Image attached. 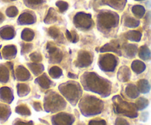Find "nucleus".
Instances as JSON below:
<instances>
[{
    "instance_id": "1",
    "label": "nucleus",
    "mask_w": 151,
    "mask_h": 125,
    "mask_svg": "<svg viewBox=\"0 0 151 125\" xmlns=\"http://www.w3.org/2000/svg\"><path fill=\"white\" fill-rule=\"evenodd\" d=\"M82 83L85 90L93 91L104 97L110 94L111 86L110 83L95 73H85L82 77Z\"/></svg>"
},
{
    "instance_id": "2",
    "label": "nucleus",
    "mask_w": 151,
    "mask_h": 125,
    "mask_svg": "<svg viewBox=\"0 0 151 125\" xmlns=\"http://www.w3.org/2000/svg\"><path fill=\"white\" fill-rule=\"evenodd\" d=\"M79 107L82 113L85 116H92L101 113L103 107V102L96 97L86 96L81 101Z\"/></svg>"
},
{
    "instance_id": "3",
    "label": "nucleus",
    "mask_w": 151,
    "mask_h": 125,
    "mask_svg": "<svg viewBox=\"0 0 151 125\" xmlns=\"http://www.w3.org/2000/svg\"><path fill=\"white\" fill-rule=\"evenodd\" d=\"M59 90L72 105L76 104L82 93L80 85L74 82H68L65 84L61 85L59 86Z\"/></svg>"
},
{
    "instance_id": "4",
    "label": "nucleus",
    "mask_w": 151,
    "mask_h": 125,
    "mask_svg": "<svg viewBox=\"0 0 151 125\" xmlns=\"http://www.w3.org/2000/svg\"><path fill=\"white\" fill-rule=\"evenodd\" d=\"M97 19H98L99 29L110 30L118 25L119 16L114 12L102 11L99 14Z\"/></svg>"
},
{
    "instance_id": "5",
    "label": "nucleus",
    "mask_w": 151,
    "mask_h": 125,
    "mask_svg": "<svg viewBox=\"0 0 151 125\" xmlns=\"http://www.w3.org/2000/svg\"><path fill=\"white\" fill-rule=\"evenodd\" d=\"M45 100V110L48 112H56L62 110L66 106L65 100L58 95L57 93L50 91Z\"/></svg>"
},
{
    "instance_id": "6",
    "label": "nucleus",
    "mask_w": 151,
    "mask_h": 125,
    "mask_svg": "<svg viewBox=\"0 0 151 125\" xmlns=\"http://www.w3.org/2000/svg\"><path fill=\"white\" fill-rule=\"evenodd\" d=\"M116 99V102H115V105H116L117 113H120L130 118L137 117V107L136 105L133 103H127L123 101L119 97H115Z\"/></svg>"
},
{
    "instance_id": "7",
    "label": "nucleus",
    "mask_w": 151,
    "mask_h": 125,
    "mask_svg": "<svg viewBox=\"0 0 151 125\" xmlns=\"http://www.w3.org/2000/svg\"><path fill=\"white\" fill-rule=\"evenodd\" d=\"M118 65V59L112 54H105L101 56L99 60V66L104 71H111L115 69Z\"/></svg>"
},
{
    "instance_id": "8",
    "label": "nucleus",
    "mask_w": 151,
    "mask_h": 125,
    "mask_svg": "<svg viewBox=\"0 0 151 125\" xmlns=\"http://www.w3.org/2000/svg\"><path fill=\"white\" fill-rule=\"evenodd\" d=\"M74 23L81 30H88L93 25L91 16L85 13H78L74 17Z\"/></svg>"
},
{
    "instance_id": "9",
    "label": "nucleus",
    "mask_w": 151,
    "mask_h": 125,
    "mask_svg": "<svg viewBox=\"0 0 151 125\" xmlns=\"http://www.w3.org/2000/svg\"><path fill=\"white\" fill-rule=\"evenodd\" d=\"M51 45L47 46V52L49 53V56H50V61L53 64H57L62 60V52L54 47V44H50Z\"/></svg>"
},
{
    "instance_id": "10",
    "label": "nucleus",
    "mask_w": 151,
    "mask_h": 125,
    "mask_svg": "<svg viewBox=\"0 0 151 125\" xmlns=\"http://www.w3.org/2000/svg\"><path fill=\"white\" fill-rule=\"evenodd\" d=\"M91 63H92V55L91 53L83 51L79 52L76 62L78 66L87 67L91 65Z\"/></svg>"
},
{
    "instance_id": "11",
    "label": "nucleus",
    "mask_w": 151,
    "mask_h": 125,
    "mask_svg": "<svg viewBox=\"0 0 151 125\" xmlns=\"http://www.w3.org/2000/svg\"><path fill=\"white\" fill-rule=\"evenodd\" d=\"M53 124H72L74 121V118L73 117L72 115L67 114V113H59V114L56 115L52 119Z\"/></svg>"
},
{
    "instance_id": "12",
    "label": "nucleus",
    "mask_w": 151,
    "mask_h": 125,
    "mask_svg": "<svg viewBox=\"0 0 151 125\" xmlns=\"http://www.w3.org/2000/svg\"><path fill=\"white\" fill-rule=\"evenodd\" d=\"M36 16L30 11H25L21 14L18 18V23L22 25L24 24H31L36 22Z\"/></svg>"
},
{
    "instance_id": "13",
    "label": "nucleus",
    "mask_w": 151,
    "mask_h": 125,
    "mask_svg": "<svg viewBox=\"0 0 151 125\" xmlns=\"http://www.w3.org/2000/svg\"><path fill=\"white\" fill-rule=\"evenodd\" d=\"M14 100L12 90L8 87H2L0 88V100L3 102L10 104Z\"/></svg>"
},
{
    "instance_id": "14",
    "label": "nucleus",
    "mask_w": 151,
    "mask_h": 125,
    "mask_svg": "<svg viewBox=\"0 0 151 125\" xmlns=\"http://www.w3.org/2000/svg\"><path fill=\"white\" fill-rule=\"evenodd\" d=\"M0 36L4 40H11L15 36V31L12 27L5 26L0 29Z\"/></svg>"
},
{
    "instance_id": "15",
    "label": "nucleus",
    "mask_w": 151,
    "mask_h": 125,
    "mask_svg": "<svg viewBox=\"0 0 151 125\" xmlns=\"http://www.w3.org/2000/svg\"><path fill=\"white\" fill-rule=\"evenodd\" d=\"M102 2L114 9L121 11L125 6L127 0H102Z\"/></svg>"
},
{
    "instance_id": "16",
    "label": "nucleus",
    "mask_w": 151,
    "mask_h": 125,
    "mask_svg": "<svg viewBox=\"0 0 151 125\" xmlns=\"http://www.w3.org/2000/svg\"><path fill=\"white\" fill-rule=\"evenodd\" d=\"M17 53V48H16L15 46L10 45V46H6L3 48L2 50V54H3V57H5L7 60H11L15 57L16 54Z\"/></svg>"
},
{
    "instance_id": "17",
    "label": "nucleus",
    "mask_w": 151,
    "mask_h": 125,
    "mask_svg": "<svg viewBox=\"0 0 151 125\" xmlns=\"http://www.w3.org/2000/svg\"><path fill=\"white\" fill-rule=\"evenodd\" d=\"M16 76L19 81H26L30 79V75L29 71L23 66H19L16 71Z\"/></svg>"
},
{
    "instance_id": "18",
    "label": "nucleus",
    "mask_w": 151,
    "mask_h": 125,
    "mask_svg": "<svg viewBox=\"0 0 151 125\" xmlns=\"http://www.w3.org/2000/svg\"><path fill=\"white\" fill-rule=\"evenodd\" d=\"M126 93L130 98L136 99V97H139V90L136 85L133 84H130L126 88Z\"/></svg>"
},
{
    "instance_id": "19",
    "label": "nucleus",
    "mask_w": 151,
    "mask_h": 125,
    "mask_svg": "<svg viewBox=\"0 0 151 125\" xmlns=\"http://www.w3.org/2000/svg\"><path fill=\"white\" fill-rule=\"evenodd\" d=\"M131 68L133 71L136 72V74H141V73H142L145 70L146 66H145V64H144L143 62L136 60L133 62V64L131 65Z\"/></svg>"
},
{
    "instance_id": "20",
    "label": "nucleus",
    "mask_w": 151,
    "mask_h": 125,
    "mask_svg": "<svg viewBox=\"0 0 151 125\" xmlns=\"http://www.w3.org/2000/svg\"><path fill=\"white\" fill-rule=\"evenodd\" d=\"M130 71L127 67H122L121 69L119 71L118 73V78L119 79L120 81L126 82L130 80Z\"/></svg>"
},
{
    "instance_id": "21",
    "label": "nucleus",
    "mask_w": 151,
    "mask_h": 125,
    "mask_svg": "<svg viewBox=\"0 0 151 125\" xmlns=\"http://www.w3.org/2000/svg\"><path fill=\"white\" fill-rule=\"evenodd\" d=\"M138 89L142 93H147L150 90V85L147 80H140L138 82Z\"/></svg>"
},
{
    "instance_id": "22",
    "label": "nucleus",
    "mask_w": 151,
    "mask_h": 125,
    "mask_svg": "<svg viewBox=\"0 0 151 125\" xmlns=\"http://www.w3.org/2000/svg\"><path fill=\"white\" fill-rule=\"evenodd\" d=\"M139 57L144 60H148L151 58V52L147 46H142L139 49Z\"/></svg>"
},
{
    "instance_id": "23",
    "label": "nucleus",
    "mask_w": 151,
    "mask_h": 125,
    "mask_svg": "<svg viewBox=\"0 0 151 125\" xmlns=\"http://www.w3.org/2000/svg\"><path fill=\"white\" fill-rule=\"evenodd\" d=\"M36 82L43 88H48L50 86V84H51V82L50 81L48 77L45 74H43L42 76L36 79Z\"/></svg>"
},
{
    "instance_id": "24",
    "label": "nucleus",
    "mask_w": 151,
    "mask_h": 125,
    "mask_svg": "<svg viewBox=\"0 0 151 125\" xmlns=\"http://www.w3.org/2000/svg\"><path fill=\"white\" fill-rule=\"evenodd\" d=\"M124 52H125V55L127 56V57L133 58L137 52V47L133 44H128L127 47H124Z\"/></svg>"
},
{
    "instance_id": "25",
    "label": "nucleus",
    "mask_w": 151,
    "mask_h": 125,
    "mask_svg": "<svg viewBox=\"0 0 151 125\" xmlns=\"http://www.w3.org/2000/svg\"><path fill=\"white\" fill-rule=\"evenodd\" d=\"M9 80V71L4 65H0V82L7 83Z\"/></svg>"
},
{
    "instance_id": "26",
    "label": "nucleus",
    "mask_w": 151,
    "mask_h": 125,
    "mask_svg": "<svg viewBox=\"0 0 151 125\" xmlns=\"http://www.w3.org/2000/svg\"><path fill=\"white\" fill-rule=\"evenodd\" d=\"M132 12L137 18H142L145 14V8L142 5H134L132 8Z\"/></svg>"
},
{
    "instance_id": "27",
    "label": "nucleus",
    "mask_w": 151,
    "mask_h": 125,
    "mask_svg": "<svg viewBox=\"0 0 151 125\" xmlns=\"http://www.w3.org/2000/svg\"><path fill=\"white\" fill-rule=\"evenodd\" d=\"M11 114L10 108L7 105H0V120L6 121Z\"/></svg>"
},
{
    "instance_id": "28",
    "label": "nucleus",
    "mask_w": 151,
    "mask_h": 125,
    "mask_svg": "<svg viewBox=\"0 0 151 125\" xmlns=\"http://www.w3.org/2000/svg\"><path fill=\"white\" fill-rule=\"evenodd\" d=\"M126 36H127V39L130 40V41L139 42L142 38V33L139 31L133 30V31H130V32H127L126 34Z\"/></svg>"
},
{
    "instance_id": "29",
    "label": "nucleus",
    "mask_w": 151,
    "mask_h": 125,
    "mask_svg": "<svg viewBox=\"0 0 151 125\" xmlns=\"http://www.w3.org/2000/svg\"><path fill=\"white\" fill-rule=\"evenodd\" d=\"M30 69H31V71H33V74L35 75H39L40 74H41L42 72V71L44 70V66H43L42 64H37V63H33V64H27Z\"/></svg>"
},
{
    "instance_id": "30",
    "label": "nucleus",
    "mask_w": 151,
    "mask_h": 125,
    "mask_svg": "<svg viewBox=\"0 0 151 125\" xmlns=\"http://www.w3.org/2000/svg\"><path fill=\"white\" fill-rule=\"evenodd\" d=\"M33 37H34V32L30 29H24L23 32H22V38L24 41H32Z\"/></svg>"
},
{
    "instance_id": "31",
    "label": "nucleus",
    "mask_w": 151,
    "mask_h": 125,
    "mask_svg": "<svg viewBox=\"0 0 151 125\" xmlns=\"http://www.w3.org/2000/svg\"><path fill=\"white\" fill-rule=\"evenodd\" d=\"M148 104H149V102H148L147 100H146L144 97H141L136 101V106L137 107L138 110H142L147 107Z\"/></svg>"
},
{
    "instance_id": "32",
    "label": "nucleus",
    "mask_w": 151,
    "mask_h": 125,
    "mask_svg": "<svg viewBox=\"0 0 151 125\" xmlns=\"http://www.w3.org/2000/svg\"><path fill=\"white\" fill-rule=\"evenodd\" d=\"M56 19H57V18H56V14L54 9L50 8L47 16H46L45 19V22L47 23V24H50L51 22H55Z\"/></svg>"
},
{
    "instance_id": "33",
    "label": "nucleus",
    "mask_w": 151,
    "mask_h": 125,
    "mask_svg": "<svg viewBox=\"0 0 151 125\" xmlns=\"http://www.w3.org/2000/svg\"><path fill=\"white\" fill-rule=\"evenodd\" d=\"M17 89H18V94L20 97L27 95V93L30 92V88L27 85L24 84H18L17 85Z\"/></svg>"
},
{
    "instance_id": "34",
    "label": "nucleus",
    "mask_w": 151,
    "mask_h": 125,
    "mask_svg": "<svg viewBox=\"0 0 151 125\" xmlns=\"http://www.w3.org/2000/svg\"><path fill=\"white\" fill-rule=\"evenodd\" d=\"M139 24H140L139 21L132 18V17H127L124 21V25L127 27H130V28H134V27H138Z\"/></svg>"
},
{
    "instance_id": "35",
    "label": "nucleus",
    "mask_w": 151,
    "mask_h": 125,
    "mask_svg": "<svg viewBox=\"0 0 151 125\" xmlns=\"http://www.w3.org/2000/svg\"><path fill=\"white\" fill-rule=\"evenodd\" d=\"M23 1L26 6L31 8H36V7L44 3L45 2V0H23Z\"/></svg>"
},
{
    "instance_id": "36",
    "label": "nucleus",
    "mask_w": 151,
    "mask_h": 125,
    "mask_svg": "<svg viewBox=\"0 0 151 125\" xmlns=\"http://www.w3.org/2000/svg\"><path fill=\"white\" fill-rule=\"evenodd\" d=\"M49 73H50V75L53 78L56 79V78H59L60 76H62V71L59 68H58V67L56 66H54L53 67V68H51V69L49 71Z\"/></svg>"
},
{
    "instance_id": "37",
    "label": "nucleus",
    "mask_w": 151,
    "mask_h": 125,
    "mask_svg": "<svg viewBox=\"0 0 151 125\" xmlns=\"http://www.w3.org/2000/svg\"><path fill=\"white\" fill-rule=\"evenodd\" d=\"M16 112L19 114L25 115V116H29L30 114V112L29 109L26 107L25 105H19L16 108Z\"/></svg>"
},
{
    "instance_id": "38",
    "label": "nucleus",
    "mask_w": 151,
    "mask_h": 125,
    "mask_svg": "<svg viewBox=\"0 0 151 125\" xmlns=\"http://www.w3.org/2000/svg\"><path fill=\"white\" fill-rule=\"evenodd\" d=\"M6 14L9 17H15L18 14V9L14 6L10 7L7 9Z\"/></svg>"
},
{
    "instance_id": "39",
    "label": "nucleus",
    "mask_w": 151,
    "mask_h": 125,
    "mask_svg": "<svg viewBox=\"0 0 151 125\" xmlns=\"http://www.w3.org/2000/svg\"><path fill=\"white\" fill-rule=\"evenodd\" d=\"M56 6L58 7L60 12H65L68 10V4L66 2H64V1H58L56 2Z\"/></svg>"
},
{
    "instance_id": "40",
    "label": "nucleus",
    "mask_w": 151,
    "mask_h": 125,
    "mask_svg": "<svg viewBox=\"0 0 151 125\" xmlns=\"http://www.w3.org/2000/svg\"><path fill=\"white\" fill-rule=\"evenodd\" d=\"M49 34H50V36L52 37L54 39H57L59 36V31L58 29H56V27H50L49 29Z\"/></svg>"
},
{
    "instance_id": "41",
    "label": "nucleus",
    "mask_w": 151,
    "mask_h": 125,
    "mask_svg": "<svg viewBox=\"0 0 151 125\" xmlns=\"http://www.w3.org/2000/svg\"><path fill=\"white\" fill-rule=\"evenodd\" d=\"M30 57L32 61L34 62V63H39V62H40L42 60V55L37 52L33 53V54H30Z\"/></svg>"
},
{
    "instance_id": "42",
    "label": "nucleus",
    "mask_w": 151,
    "mask_h": 125,
    "mask_svg": "<svg viewBox=\"0 0 151 125\" xmlns=\"http://www.w3.org/2000/svg\"><path fill=\"white\" fill-rule=\"evenodd\" d=\"M32 48H33L32 44H23L22 46V54H25V53L28 52H30V50L32 49Z\"/></svg>"
},
{
    "instance_id": "43",
    "label": "nucleus",
    "mask_w": 151,
    "mask_h": 125,
    "mask_svg": "<svg viewBox=\"0 0 151 125\" xmlns=\"http://www.w3.org/2000/svg\"><path fill=\"white\" fill-rule=\"evenodd\" d=\"M4 20H5V17H4L3 14L2 13H0V23H2Z\"/></svg>"
},
{
    "instance_id": "44",
    "label": "nucleus",
    "mask_w": 151,
    "mask_h": 125,
    "mask_svg": "<svg viewBox=\"0 0 151 125\" xmlns=\"http://www.w3.org/2000/svg\"><path fill=\"white\" fill-rule=\"evenodd\" d=\"M73 74H70L69 73V74H68V77H70V78H74V79H76V78H77V76L76 75H73Z\"/></svg>"
},
{
    "instance_id": "45",
    "label": "nucleus",
    "mask_w": 151,
    "mask_h": 125,
    "mask_svg": "<svg viewBox=\"0 0 151 125\" xmlns=\"http://www.w3.org/2000/svg\"><path fill=\"white\" fill-rule=\"evenodd\" d=\"M5 2H13V1H15V0H2Z\"/></svg>"
},
{
    "instance_id": "46",
    "label": "nucleus",
    "mask_w": 151,
    "mask_h": 125,
    "mask_svg": "<svg viewBox=\"0 0 151 125\" xmlns=\"http://www.w3.org/2000/svg\"><path fill=\"white\" fill-rule=\"evenodd\" d=\"M1 47H2V46L0 45V49H1ZM2 58V56H1V53H0V59Z\"/></svg>"
},
{
    "instance_id": "47",
    "label": "nucleus",
    "mask_w": 151,
    "mask_h": 125,
    "mask_svg": "<svg viewBox=\"0 0 151 125\" xmlns=\"http://www.w3.org/2000/svg\"><path fill=\"white\" fill-rule=\"evenodd\" d=\"M136 1H138V2H141V1H144V0H136Z\"/></svg>"
}]
</instances>
